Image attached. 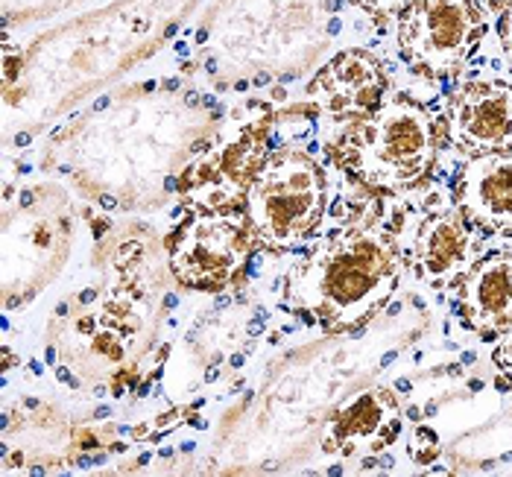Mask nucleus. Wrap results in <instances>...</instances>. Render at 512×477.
Returning <instances> with one entry per match:
<instances>
[{
	"label": "nucleus",
	"instance_id": "obj_1",
	"mask_svg": "<svg viewBox=\"0 0 512 477\" xmlns=\"http://www.w3.org/2000/svg\"><path fill=\"white\" fill-rule=\"evenodd\" d=\"M401 281V252L390 232L355 223L334 232L299 261L287 279V299L328 334L366 325Z\"/></svg>",
	"mask_w": 512,
	"mask_h": 477
},
{
	"label": "nucleus",
	"instance_id": "obj_2",
	"mask_svg": "<svg viewBox=\"0 0 512 477\" xmlns=\"http://www.w3.org/2000/svg\"><path fill=\"white\" fill-rule=\"evenodd\" d=\"M331 159L363 191H413L436 164V120L410 97L384 100L372 115L343 123L331 141Z\"/></svg>",
	"mask_w": 512,
	"mask_h": 477
},
{
	"label": "nucleus",
	"instance_id": "obj_3",
	"mask_svg": "<svg viewBox=\"0 0 512 477\" xmlns=\"http://www.w3.org/2000/svg\"><path fill=\"white\" fill-rule=\"evenodd\" d=\"M328 182L322 167L299 150L273 153L246 191V220L255 243L290 252L322 223Z\"/></svg>",
	"mask_w": 512,
	"mask_h": 477
},
{
	"label": "nucleus",
	"instance_id": "obj_4",
	"mask_svg": "<svg viewBox=\"0 0 512 477\" xmlns=\"http://www.w3.org/2000/svg\"><path fill=\"white\" fill-rule=\"evenodd\" d=\"M483 39L474 0H413L398 12V47L422 77H445L466 65Z\"/></svg>",
	"mask_w": 512,
	"mask_h": 477
},
{
	"label": "nucleus",
	"instance_id": "obj_5",
	"mask_svg": "<svg viewBox=\"0 0 512 477\" xmlns=\"http://www.w3.org/2000/svg\"><path fill=\"white\" fill-rule=\"evenodd\" d=\"M255 246L246 214H191L170 238V270L191 290L217 293L232 284Z\"/></svg>",
	"mask_w": 512,
	"mask_h": 477
},
{
	"label": "nucleus",
	"instance_id": "obj_6",
	"mask_svg": "<svg viewBox=\"0 0 512 477\" xmlns=\"http://www.w3.org/2000/svg\"><path fill=\"white\" fill-rule=\"evenodd\" d=\"M448 141L469 159L512 150V85L501 80H469L451 97Z\"/></svg>",
	"mask_w": 512,
	"mask_h": 477
},
{
	"label": "nucleus",
	"instance_id": "obj_7",
	"mask_svg": "<svg viewBox=\"0 0 512 477\" xmlns=\"http://www.w3.org/2000/svg\"><path fill=\"white\" fill-rule=\"evenodd\" d=\"M308 94L316 100L319 112L331 118H366L384 103L387 74L369 50H343L316 74Z\"/></svg>",
	"mask_w": 512,
	"mask_h": 477
},
{
	"label": "nucleus",
	"instance_id": "obj_8",
	"mask_svg": "<svg viewBox=\"0 0 512 477\" xmlns=\"http://www.w3.org/2000/svg\"><path fill=\"white\" fill-rule=\"evenodd\" d=\"M398 437H401L398 396L393 390L375 387L355 396L334 413L328 431L322 434V451L340 457H357L363 451L378 454L387 451Z\"/></svg>",
	"mask_w": 512,
	"mask_h": 477
},
{
	"label": "nucleus",
	"instance_id": "obj_9",
	"mask_svg": "<svg viewBox=\"0 0 512 477\" xmlns=\"http://www.w3.org/2000/svg\"><path fill=\"white\" fill-rule=\"evenodd\" d=\"M454 208L486 235H512V150L469 161L454 185Z\"/></svg>",
	"mask_w": 512,
	"mask_h": 477
},
{
	"label": "nucleus",
	"instance_id": "obj_10",
	"mask_svg": "<svg viewBox=\"0 0 512 477\" xmlns=\"http://www.w3.org/2000/svg\"><path fill=\"white\" fill-rule=\"evenodd\" d=\"M413 264L416 276L428 287H448L463 276L474 264L472 226L457 208L431 211L419 229L413 243Z\"/></svg>",
	"mask_w": 512,
	"mask_h": 477
},
{
	"label": "nucleus",
	"instance_id": "obj_11",
	"mask_svg": "<svg viewBox=\"0 0 512 477\" xmlns=\"http://www.w3.org/2000/svg\"><path fill=\"white\" fill-rule=\"evenodd\" d=\"M460 311L477 334H504L512 328V255L498 252L472 264L460 287Z\"/></svg>",
	"mask_w": 512,
	"mask_h": 477
},
{
	"label": "nucleus",
	"instance_id": "obj_12",
	"mask_svg": "<svg viewBox=\"0 0 512 477\" xmlns=\"http://www.w3.org/2000/svg\"><path fill=\"white\" fill-rule=\"evenodd\" d=\"M179 188H182V197L197 211H208V214H229L240 205H246V188L237 185L232 176H226L214 159L191 164L182 173Z\"/></svg>",
	"mask_w": 512,
	"mask_h": 477
},
{
	"label": "nucleus",
	"instance_id": "obj_13",
	"mask_svg": "<svg viewBox=\"0 0 512 477\" xmlns=\"http://www.w3.org/2000/svg\"><path fill=\"white\" fill-rule=\"evenodd\" d=\"M442 451V442L436 437V431H431L428 425H416L410 434V457L419 466H431Z\"/></svg>",
	"mask_w": 512,
	"mask_h": 477
},
{
	"label": "nucleus",
	"instance_id": "obj_14",
	"mask_svg": "<svg viewBox=\"0 0 512 477\" xmlns=\"http://www.w3.org/2000/svg\"><path fill=\"white\" fill-rule=\"evenodd\" d=\"M357 3L372 15H393V12H401L404 6H410L413 0H357Z\"/></svg>",
	"mask_w": 512,
	"mask_h": 477
},
{
	"label": "nucleus",
	"instance_id": "obj_15",
	"mask_svg": "<svg viewBox=\"0 0 512 477\" xmlns=\"http://www.w3.org/2000/svg\"><path fill=\"white\" fill-rule=\"evenodd\" d=\"M498 33H501L504 53H507V59H510V65H512V0H507V9H504V18H501Z\"/></svg>",
	"mask_w": 512,
	"mask_h": 477
},
{
	"label": "nucleus",
	"instance_id": "obj_16",
	"mask_svg": "<svg viewBox=\"0 0 512 477\" xmlns=\"http://www.w3.org/2000/svg\"><path fill=\"white\" fill-rule=\"evenodd\" d=\"M495 363H498L501 369L512 372V328L510 331H504V340H501V346L495 349Z\"/></svg>",
	"mask_w": 512,
	"mask_h": 477
},
{
	"label": "nucleus",
	"instance_id": "obj_17",
	"mask_svg": "<svg viewBox=\"0 0 512 477\" xmlns=\"http://www.w3.org/2000/svg\"><path fill=\"white\" fill-rule=\"evenodd\" d=\"M109 106V97H100L97 103H94V112H100V109H106Z\"/></svg>",
	"mask_w": 512,
	"mask_h": 477
},
{
	"label": "nucleus",
	"instance_id": "obj_18",
	"mask_svg": "<svg viewBox=\"0 0 512 477\" xmlns=\"http://www.w3.org/2000/svg\"><path fill=\"white\" fill-rule=\"evenodd\" d=\"M15 144H18V147H27V144H30V135H18Z\"/></svg>",
	"mask_w": 512,
	"mask_h": 477
},
{
	"label": "nucleus",
	"instance_id": "obj_19",
	"mask_svg": "<svg viewBox=\"0 0 512 477\" xmlns=\"http://www.w3.org/2000/svg\"><path fill=\"white\" fill-rule=\"evenodd\" d=\"M185 100H188V106H194V103H197V91H188Z\"/></svg>",
	"mask_w": 512,
	"mask_h": 477
},
{
	"label": "nucleus",
	"instance_id": "obj_20",
	"mask_svg": "<svg viewBox=\"0 0 512 477\" xmlns=\"http://www.w3.org/2000/svg\"><path fill=\"white\" fill-rule=\"evenodd\" d=\"M474 3H477V6H495L498 0H474Z\"/></svg>",
	"mask_w": 512,
	"mask_h": 477
}]
</instances>
